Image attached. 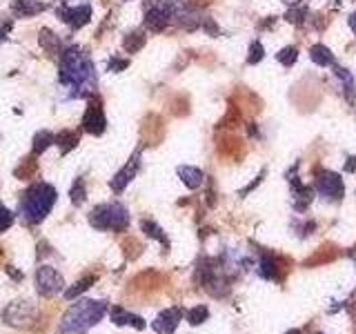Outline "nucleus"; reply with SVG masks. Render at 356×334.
I'll return each mask as SVG.
<instances>
[{"label":"nucleus","instance_id":"nucleus-1","mask_svg":"<svg viewBox=\"0 0 356 334\" xmlns=\"http://www.w3.org/2000/svg\"><path fill=\"white\" fill-rule=\"evenodd\" d=\"M58 78L72 96L92 94L96 87V72L92 58L81 47H65L58 63Z\"/></svg>","mask_w":356,"mask_h":334},{"label":"nucleus","instance_id":"nucleus-2","mask_svg":"<svg viewBox=\"0 0 356 334\" xmlns=\"http://www.w3.org/2000/svg\"><path fill=\"white\" fill-rule=\"evenodd\" d=\"M107 312H109L107 301L78 299L76 303H72L70 308H67L65 315L60 317L58 332L60 334H85L94 326H98Z\"/></svg>","mask_w":356,"mask_h":334},{"label":"nucleus","instance_id":"nucleus-3","mask_svg":"<svg viewBox=\"0 0 356 334\" xmlns=\"http://www.w3.org/2000/svg\"><path fill=\"white\" fill-rule=\"evenodd\" d=\"M56 200H58V192H56L54 185L33 183L20 196L18 214L22 221L29 223V225H38V223H42L49 216V212L56 205Z\"/></svg>","mask_w":356,"mask_h":334},{"label":"nucleus","instance_id":"nucleus-4","mask_svg":"<svg viewBox=\"0 0 356 334\" xmlns=\"http://www.w3.org/2000/svg\"><path fill=\"white\" fill-rule=\"evenodd\" d=\"M89 225L100 232H125L129 228V212L120 203H103L89 212Z\"/></svg>","mask_w":356,"mask_h":334},{"label":"nucleus","instance_id":"nucleus-5","mask_svg":"<svg viewBox=\"0 0 356 334\" xmlns=\"http://www.w3.org/2000/svg\"><path fill=\"white\" fill-rule=\"evenodd\" d=\"M40 312L38 308L27 299H16L7 303V308L3 310V321L5 326L14 328V330H31L38 323Z\"/></svg>","mask_w":356,"mask_h":334},{"label":"nucleus","instance_id":"nucleus-6","mask_svg":"<svg viewBox=\"0 0 356 334\" xmlns=\"http://www.w3.org/2000/svg\"><path fill=\"white\" fill-rule=\"evenodd\" d=\"M33 283H36V292L42 299H54L65 292V278L51 265H40L36 270V276H33Z\"/></svg>","mask_w":356,"mask_h":334},{"label":"nucleus","instance_id":"nucleus-7","mask_svg":"<svg viewBox=\"0 0 356 334\" xmlns=\"http://www.w3.org/2000/svg\"><path fill=\"white\" fill-rule=\"evenodd\" d=\"M172 14H174L172 3H165V0H147V3H145V27L149 31H163L170 25Z\"/></svg>","mask_w":356,"mask_h":334},{"label":"nucleus","instance_id":"nucleus-8","mask_svg":"<svg viewBox=\"0 0 356 334\" xmlns=\"http://www.w3.org/2000/svg\"><path fill=\"white\" fill-rule=\"evenodd\" d=\"M107 127V118H105V111H103V105H100L98 98H92L89 100V107L83 116V129L94 134V136H100V134L105 132Z\"/></svg>","mask_w":356,"mask_h":334},{"label":"nucleus","instance_id":"nucleus-9","mask_svg":"<svg viewBox=\"0 0 356 334\" xmlns=\"http://www.w3.org/2000/svg\"><path fill=\"white\" fill-rule=\"evenodd\" d=\"M316 189L321 196H325L330 200H341L345 194V185H343V178L334 172H323L316 178Z\"/></svg>","mask_w":356,"mask_h":334},{"label":"nucleus","instance_id":"nucleus-10","mask_svg":"<svg viewBox=\"0 0 356 334\" xmlns=\"http://www.w3.org/2000/svg\"><path fill=\"white\" fill-rule=\"evenodd\" d=\"M138 170H140V152L134 154L131 159L125 163V167H122V170H120L114 178H111V181H109V187L114 189L116 194H120L122 189H125V187L134 181V176L138 174Z\"/></svg>","mask_w":356,"mask_h":334},{"label":"nucleus","instance_id":"nucleus-11","mask_svg":"<svg viewBox=\"0 0 356 334\" xmlns=\"http://www.w3.org/2000/svg\"><path fill=\"white\" fill-rule=\"evenodd\" d=\"M181 321H183V310L181 308H167L154 319L152 328H154L156 334H174L176 328L181 326Z\"/></svg>","mask_w":356,"mask_h":334},{"label":"nucleus","instance_id":"nucleus-12","mask_svg":"<svg viewBox=\"0 0 356 334\" xmlns=\"http://www.w3.org/2000/svg\"><path fill=\"white\" fill-rule=\"evenodd\" d=\"M58 16L63 22H67L72 29H81L85 27L89 18H92V7L89 5H81V7H60Z\"/></svg>","mask_w":356,"mask_h":334},{"label":"nucleus","instance_id":"nucleus-13","mask_svg":"<svg viewBox=\"0 0 356 334\" xmlns=\"http://www.w3.org/2000/svg\"><path fill=\"white\" fill-rule=\"evenodd\" d=\"M109 319H111V323H114V326H131V328H136V330H143L145 328L143 317L131 315L129 310L120 308V305L109 308Z\"/></svg>","mask_w":356,"mask_h":334},{"label":"nucleus","instance_id":"nucleus-14","mask_svg":"<svg viewBox=\"0 0 356 334\" xmlns=\"http://www.w3.org/2000/svg\"><path fill=\"white\" fill-rule=\"evenodd\" d=\"M47 5L40 0H11V14L16 18H31L36 14H42Z\"/></svg>","mask_w":356,"mask_h":334},{"label":"nucleus","instance_id":"nucleus-15","mask_svg":"<svg viewBox=\"0 0 356 334\" xmlns=\"http://www.w3.org/2000/svg\"><path fill=\"white\" fill-rule=\"evenodd\" d=\"M178 176H181V181L189 187V189H196L203 185L205 181V174L198 170V167H189V165H183L178 167Z\"/></svg>","mask_w":356,"mask_h":334},{"label":"nucleus","instance_id":"nucleus-16","mask_svg":"<svg viewBox=\"0 0 356 334\" xmlns=\"http://www.w3.org/2000/svg\"><path fill=\"white\" fill-rule=\"evenodd\" d=\"M38 42H40V47L47 51V54H54V56H60L63 54V42H60V38L56 36L54 31H49V29H40V36H38Z\"/></svg>","mask_w":356,"mask_h":334},{"label":"nucleus","instance_id":"nucleus-17","mask_svg":"<svg viewBox=\"0 0 356 334\" xmlns=\"http://www.w3.org/2000/svg\"><path fill=\"white\" fill-rule=\"evenodd\" d=\"M259 272L267 281H278L281 278V267H278V261L272 259V256H263L259 263Z\"/></svg>","mask_w":356,"mask_h":334},{"label":"nucleus","instance_id":"nucleus-18","mask_svg":"<svg viewBox=\"0 0 356 334\" xmlns=\"http://www.w3.org/2000/svg\"><path fill=\"white\" fill-rule=\"evenodd\" d=\"M96 283V276L92 274V276H83L81 278V281H76L74 285H70V287H65V299L67 301H74V299H78V296H81L83 292H87V289L89 287H92Z\"/></svg>","mask_w":356,"mask_h":334},{"label":"nucleus","instance_id":"nucleus-19","mask_svg":"<svg viewBox=\"0 0 356 334\" xmlns=\"http://www.w3.org/2000/svg\"><path fill=\"white\" fill-rule=\"evenodd\" d=\"M309 56H312V61H314L316 65H321V67L334 65V56H332V51L325 47V45H314V47L309 49Z\"/></svg>","mask_w":356,"mask_h":334},{"label":"nucleus","instance_id":"nucleus-20","mask_svg":"<svg viewBox=\"0 0 356 334\" xmlns=\"http://www.w3.org/2000/svg\"><path fill=\"white\" fill-rule=\"evenodd\" d=\"M85 198H87V187H85V178H76L74 185L70 187V200L78 207V205H83L85 203Z\"/></svg>","mask_w":356,"mask_h":334},{"label":"nucleus","instance_id":"nucleus-21","mask_svg":"<svg viewBox=\"0 0 356 334\" xmlns=\"http://www.w3.org/2000/svg\"><path fill=\"white\" fill-rule=\"evenodd\" d=\"M140 228H143V232L147 234V237H152V239H156V241H161L165 248H170V241H167V237H165V232L156 225L154 221H143L140 223Z\"/></svg>","mask_w":356,"mask_h":334},{"label":"nucleus","instance_id":"nucleus-22","mask_svg":"<svg viewBox=\"0 0 356 334\" xmlns=\"http://www.w3.org/2000/svg\"><path fill=\"white\" fill-rule=\"evenodd\" d=\"M143 45H145V33L143 31H131L125 36V40H122V47H125V51H129V54H136Z\"/></svg>","mask_w":356,"mask_h":334},{"label":"nucleus","instance_id":"nucleus-23","mask_svg":"<svg viewBox=\"0 0 356 334\" xmlns=\"http://www.w3.org/2000/svg\"><path fill=\"white\" fill-rule=\"evenodd\" d=\"M56 145H58L63 154H67V152L74 150L76 145H78V134H74V132H60L58 136H56Z\"/></svg>","mask_w":356,"mask_h":334},{"label":"nucleus","instance_id":"nucleus-24","mask_svg":"<svg viewBox=\"0 0 356 334\" xmlns=\"http://www.w3.org/2000/svg\"><path fill=\"white\" fill-rule=\"evenodd\" d=\"M51 143H56L54 134H49V132H38L36 136H33V154H42Z\"/></svg>","mask_w":356,"mask_h":334},{"label":"nucleus","instance_id":"nucleus-25","mask_svg":"<svg viewBox=\"0 0 356 334\" xmlns=\"http://www.w3.org/2000/svg\"><path fill=\"white\" fill-rule=\"evenodd\" d=\"M209 319V310L205 305H196L187 312V321L192 323V326H200V323H205Z\"/></svg>","mask_w":356,"mask_h":334},{"label":"nucleus","instance_id":"nucleus-26","mask_svg":"<svg viewBox=\"0 0 356 334\" xmlns=\"http://www.w3.org/2000/svg\"><path fill=\"white\" fill-rule=\"evenodd\" d=\"M14 221H16V216H14V212L11 209H7L5 205H0V234L3 232H7L11 225H14Z\"/></svg>","mask_w":356,"mask_h":334},{"label":"nucleus","instance_id":"nucleus-27","mask_svg":"<svg viewBox=\"0 0 356 334\" xmlns=\"http://www.w3.org/2000/svg\"><path fill=\"white\" fill-rule=\"evenodd\" d=\"M278 61L283 65H292L296 61V47H285L281 54H278Z\"/></svg>","mask_w":356,"mask_h":334},{"label":"nucleus","instance_id":"nucleus-28","mask_svg":"<svg viewBox=\"0 0 356 334\" xmlns=\"http://www.w3.org/2000/svg\"><path fill=\"white\" fill-rule=\"evenodd\" d=\"M261 58H263V47H261V42H254V45H252V49H250V58H248V61L254 65V63H259Z\"/></svg>","mask_w":356,"mask_h":334},{"label":"nucleus","instance_id":"nucleus-29","mask_svg":"<svg viewBox=\"0 0 356 334\" xmlns=\"http://www.w3.org/2000/svg\"><path fill=\"white\" fill-rule=\"evenodd\" d=\"M129 63L127 61H122V58H111L109 61V72H120V70H125Z\"/></svg>","mask_w":356,"mask_h":334},{"label":"nucleus","instance_id":"nucleus-30","mask_svg":"<svg viewBox=\"0 0 356 334\" xmlns=\"http://www.w3.org/2000/svg\"><path fill=\"white\" fill-rule=\"evenodd\" d=\"M7 274L14 278V281H22V272H16L14 265H7Z\"/></svg>","mask_w":356,"mask_h":334},{"label":"nucleus","instance_id":"nucleus-31","mask_svg":"<svg viewBox=\"0 0 356 334\" xmlns=\"http://www.w3.org/2000/svg\"><path fill=\"white\" fill-rule=\"evenodd\" d=\"M345 172H356V156H354V159H350L348 163H345Z\"/></svg>","mask_w":356,"mask_h":334},{"label":"nucleus","instance_id":"nucleus-32","mask_svg":"<svg viewBox=\"0 0 356 334\" xmlns=\"http://www.w3.org/2000/svg\"><path fill=\"white\" fill-rule=\"evenodd\" d=\"M350 27H352V31L356 33V14H352V18H350Z\"/></svg>","mask_w":356,"mask_h":334},{"label":"nucleus","instance_id":"nucleus-33","mask_svg":"<svg viewBox=\"0 0 356 334\" xmlns=\"http://www.w3.org/2000/svg\"><path fill=\"white\" fill-rule=\"evenodd\" d=\"M285 334H303L300 330H289V332H285Z\"/></svg>","mask_w":356,"mask_h":334}]
</instances>
